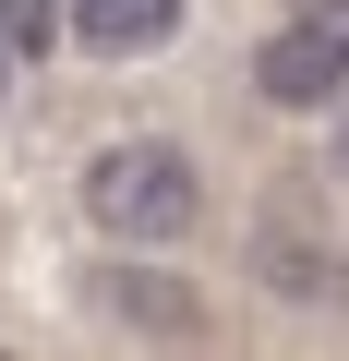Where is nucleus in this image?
I'll return each mask as SVG.
<instances>
[{"mask_svg": "<svg viewBox=\"0 0 349 361\" xmlns=\"http://www.w3.org/2000/svg\"><path fill=\"white\" fill-rule=\"evenodd\" d=\"M85 217L109 241H181L205 217V169L193 145H169V133H133V145H97L85 157Z\"/></svg>", "mask_w": 349, "mask_h": 361, "instance_id": "obj_1", "label": "nucleus"}, {"mask_svg": "<svg viewBox=\"0 0 349 361\" xmlns=\"http://www.w3.org/2000/svg\"><path fill=\"white\" fill-rule=\"evenodd\" d=\"M253 97L265 109H337L349 97V0H301L253 49Z\"/></svg>", "mask_w": 349, "mask_h": 361, "instance_id": "obj_2", "label": "nucleus"}, {"mask_svg": "<svg viewBox=\"0 0 349 361\" xmlns=\"http://www.w3.org/2000/svg\"><path fill=\"white\" fill-rule=\"evenodd\" d=\"M169 37H181V0H73V49H97V61L169 49Z\"/></svg>", "mask_w": 349, "mask_h": 361, "instance_id": "obj_3", "label": "nucleus"}, {"mask_svg": "<svg viewBox=\"0 0 349 361\" xmlns=\"http://www.w3.org/2000/svg\"><path fill=\"white\" fill-rule=\"evenodd\" d=\"M253 277H265L277 301H349V265H337L325 241H289V217H265V241H253Z\"/></svg>", "mask_w": 349, "mask_h": 361, "instance_id": "obj_4", "label": "nucleus"}, {"mask_svg": "<svg viewBox=\"0 0 349 361\" xmlns=\"http://www.w3.org/2000/svg\"><path fill=\"white\" fill-rule=\"evenodd\" d=\"M121 325H145V337H205V301L193 289H169L157 265H109V289H97Z\"/></svg>", "mask_w": 349, "mask_h": 361, "instance_id": "obj_5", "label": "nucleus"}, {"mask_svg": "<svg viewBox=\"0 0 349 361\" xmlns=\"http://www.w3.org/2000/svg\"><path fill=\"white\" fill-rule=\"evenodd\" d=\"M0 37H13V61H37L49 37H73V0H0Z\"/></svg>", "mask_w": 349, "mask_h": 361, "instance_id": "obj_6", "label": "nucleus"}, {"mask_svg": "<svg viewBox=\"0 0 349 361\" xmlns=\"http://www.w3.org/2000/svg\"><path fill=\"white\" fill-rule=\"evenodd\" d=\"M337 180H349V121H337Z\"/></svg>", "mask_w": 349, "mask_h": 361, "instance_id": "obj_7", "label": "nucleus"}, {"mask_svg": "<svg viewBox=\"0 0 349 361\" xmlns=\"http://www.w3.org/2000/svg\"><path fill=\"white\" fill-rule=\"evenodd\" d=\"M0 85H13V37H0Z\"/></svg>", "mask_w": 349, "mask_h": 361, "instance_id": "obj_8", "label": "nucleus"}]
</instances>
